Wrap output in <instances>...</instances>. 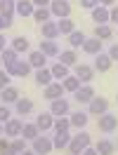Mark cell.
<instances>
[{
	"mask_svg": "<svg viewBox=\"0 0 118 155\" xmlns=\"http://www.w3.org/2000/svg\"><path fill=\"white\" fill-rule=\"evenodd\" d=\"M76 59H78V54H76L73 49H66V52L59 54V64H64V66H76Z\"/></svg>",
	"mask_w": 118,
	"mask_h": 155,
	"instance_id": "836d02e7",
	"label": "cell"
},
{
	"mask_svg": "<svg viewBox=\"0 0 118 155\" xmlns=\"http://www.w3.org/2000/svg\"><path fill=\"white\" fill-rule=\"evenodd\" d=\"M52 129H54V134H69V129H71V120H69V117H57Z\"/></svg>",
	"mask_w": 118,
	"mask_h": 155,
	"instance_id": "f546056e",
	"label": "cell"
},
{
	"mask_svg": "<svg viewBox=\"0 0 118 155\" xmlns=\"http://www.w3.org/2000/svg\"><path fill=\"white\" fill-rule=\"evenodd\" d=\"M0 33H2V21H0Z\"/></svg>",
	"mask_w": 118,
	"mask_h": 155,
	"instance_id": "f5cc1de1",
	"label": "cell"
},
{
	"mask_svg": "<svg viewBox=\"0 0 118 155\" xmlns=\"http://www.w3.org/2000/svg\"><path fill=\"white\" fill-rule=\"evenodd\" d=\"M73 75L78 78L80 82H85V85H90L92 80H95V68L88 66V64H76V73Z\"/></svg>",
	"mask_w": 118,
	"mask_h": 155,
	"instance_id": "9c48e42d",
	"label": "cell"
},
{
	"mask_svg": "<svg viewBox=\"0 0 118 155\" xmlns=\"http://www.w3.org/2000/svg\"><path fill=\"white\" fill-rule=\"evenodd\" d=\"M50 71H52V78H59V80H64V78L71 75V73H69V66H64V64H59V61L50 68Z\"/></svg>",
	"mask_w": 118,
	"mask_h": 155,
	"instance_id": "e575fe53",
	"label": "cell"
},
{
	"mask_svg": "<svg viewBox=\"0 0 118 155\" xmlns=\"http://www.w3.org/2000/svg\"><path fill=\"white\" fill-rule=\"evenodd\" d=\"M111 35H113V28H111L109 24H99V26H95V38H99L102 42L109 40Z\"/></svg>",
	"mask_w": 118,
	"mask_h": 155,
	"instance_id": "83f0119b",
	"label": "cell"
},
{
	"mask_svg": "<svg viewBox=\"0 0 118 155\" xmlns=\"http://www.w3.org/2000/svg\"><path fill=\"white\" fill-rule=\"evenodd\" d=\"M2 49H5V35L0 33V52H2Z\"/></svg>",
	"mask_w": 118,
	"mask_h": 155,
	"instance_id": "681fc988",
	"label": "cell"
},
{
	"mask_svg": "<svg viewBox=\"0 0 118 155\" xmlns=\"http://www.w3.org/2000/svg\"><path fill=\"white\" fill-rule=\"evenodd\" d=\"M90 141H92V139H90V134H85V132L80 129L78 134H73V136H71L69 153H71V155H80V153H83V150H85V148L90 146Z\"/></svg>",
	"mask_w": 118,
	"mask_h": 155,
	"instance_id": "6da1fadb",
	"label": "cell"
},
{
	"mask_svg": "<svg viewBox=\"0 0 118 155\" xmlns=\"http://www.w3.org/2000/svg\"><path fill=\"white\" fill-rule=\"evenodd\" d=\"M45 61H47V57H45L40 49H33V52H29V64L36 68V71H38V68H45Z\"/></svg>",
	"mask_w": 118,
	"mask_h": 155,
	"instance_id": "d6986e66",
	"label": "cell"
},
{
	"mask_svg": "<svg viewBox=\"0 0 118 155\" xmlns=\"http://www.w3.org/2000/svg\"><path fill=\"white\" fill-rule=\"evenodd\" d=\"M50 82H52V71L50 68H38L36 71V85L38 87H47Z\"/></svg>",
	"mask_w": 118,
	"mask_h": 155,
	"instance_id": "7402d4cb",
	"label": "cell"
},
{
	"mask_svg": "<svg viewBox=\"0 0 118 155\" xmlns=\"http://www.w3.org/2000/svg\"><path fill=\"white\" fill-rule=\"evenodd\" d=\"M7 148H10V141L0 136V153H2V150H7Z\"/></svg>",
	"mask_w": 118,
	"mask_h": 155,
	"instance_id": "f6af8a7d",
	"label": "cell"
},
{
	"mask_svg": "<svg viewBox=\"0 0 118 155\" xmlns=\"http://www.w3.org/2000/svg\"><path fill=\"white\" fill-rule=\"evenodd\" d=\"M40 33H43V38H45V40H57V38H59V26H57V21H45V24L40 26Z\"/></svg>",
	"mask_w": 118,
	"mask_h": 155,
	"instance_id": "7c38bea8",
	"label": "cell"
},
{
	"mask_svg": "<svg viewBox=\"0 0 118 155\" xmlns=\"http://www.w3.org/2000/svg\"><path fill=\"white\" fill-rule=\"evenodd\" d=\"M116 101H118V99H116Z\"/></svg>",
	"mask_w": 118,
	"mask_h": 155,
	"instance_id": "db71d44e",
	"label": "cell"
},
{
	"mask_svg": "<svg viewBox=\"0 0 118 155\" xmlns=\"http://www.w3.org/2000/svg\"><path fill=\"white\" fill-rule=\"evenodd\" d=\"M92 21L95 24H109V7H104V5H97L95 10H92Z\"/></svg>",
	"mask_w": 118,
	"mask_h": 155,
	"instance_id": "ffe728a7",
	"label": "cell"
},
{
	"mask_svg": "<svg viewBox=\"0 0 118 155\" xmlns=\"http://www.w3.org/2000/svg\"><path fill=\"white\" fill-rule=\"evenodd\" d=\"M10 73H7V71H5V68H0V92H2V89L5 87H10Z\"/></svg>",
	"mask_w": 118,
	"mask_h": 155,
	"instance_id": "f35d334b",
	"label": "cell"
},
{
	"mask_svg": "<svg viewBox=\"0 0 118 155\" xmlns=\"http://www.w3.org/2000/svg\"><path fill=\"white\" fill-rule=\"evenodd\" d=\"M26 143H29V141H26L24 136H17V139H12V141H10V148L19 155V153H24V150H26Z\"/></svg>",
	"mask_w": 118,
	"mask_h": 155,
	"instance_id": "8d00e7d4",
	"label": "cell"
},
{
	"mask_svg": "<svg viewBox=\"0 0 118 155\" xmlns=\"http://www.w3.org/2000/svg\"><path fill=\"white\" fill-rule=\"evenodd\" d=\"M40 52H43L45 57H59L57 40H40Z\"/></svg>",
	"mask_w": 118,
	"mask_h": 155,
	"instance_id": "ac0fdd59",
	"label": "cell"
},
{
	"mask_svg": "<svg viewBox=\"0 0 118 155\" xmlns=\"http://www.w3.org/2000/svg\"><path fill=\"white\" fill-rule=\"evenodd\" d=\"M50 113L54 117H64L69 115V101L66 99H57V101H52V106H50Z\"/></svg>",
	"mask_w": 118,
	"mask_h": 155,
	"instance_id": "4fadbf2b",
	"label": "cell"
},
{
	"mask_svg": "<svg viewBox=\"0 0 118 155\" xmlns=\"http://www.w3.org/2000/svg\"><path fill=\"white\" fill-rule=\"evenodd\" d=\"M85 40H88V38H85L83 31H73V33L69 35V45H71V49H76V47H83Z\"/></svg>",
	"mask_w": 118,
	"mask_h": 155,
	"instance_id": "d6a6232c",
	"label": "cell"
},
{
	"mask_svg": "<svg viewBox=\"0 0 118 155\" xmlns=\"http://www.w3.org/2000/svg\"><path fill=\"white\" fill-rule=\"evenodd\" d=\"M64 85L61 82H50L47 87H43V97L47 99V101H57V99H61L64 97Z\"/></svg>",
	"mask_w": 118,
	"mask_h": 155,
	"instance_id": "52a82bcc",
	"label": "cell"
},
{
	"mask_svg": "<svg viewBox=\"0 0 118 155\" xmlns=\"http://www.w3.org/2000/svg\"><path fill=\"white\" fill-rule=\"evenodd\" d=\"M57 26H59V35H71V33L76 31V24L71 19H59Z\"/></svg>",
	"mask_w": 118,
	"mask_h": 155,
	"instance_id": "1f68e13d",
	"label": "cell"
},
{
	"mask_svg": "<svg viewBox=\"0 0 118 155\" xmlns=\"http://www.w3.org/2000/svg\"><path fill=\"white\" fill-rule=\"evenodd\" d=\"M12 49H14V52H29L31 49V42H29V38H24V35H19V38H14L12 40Z\"/></svg>",
	"mask_w": 118,
	"mask_h": 155,
	"instance_id": "4dcf8cb0",
	"label": "cell"
},
{
	"mask_svg": "<svg viewBox=\"0 0 118 155\" xmlns=\"http://www.w3.org/2000/svg\"><path fill=\"white\" fill-rule=\"evenodd\" d=\"M52 143H54V148H69V143H71V134H54Z\"/></svg>",
	"mask_w": 118,
	"mask_h": 155,
	"instance_id": "74e56055",
	"label": "cell"
},
{
	"mask_svg": "<svg viewBox=\"0 0 118 155\" xmlns=\"http://www.w3.org/2000/svg\"><path fill=\"white\" fill-rule=\"evenodd\" d=\"M31 148H33L38 155H50V153H52V148H54V143H52V139H47V136L40 134L38 139L31 141Z\"/></svg>",
	"mask_w": 118,
	"mask_h": 155,
	"instance_id": "7a4b0ae2",
	"label": "cell"
},
{
	"mask_svg": "<svg viewBox=\"0 0 118 155\" xmlns=\"http://www.w3.org/2000/svg\"><path fill=\"white\" fill-rule=\"evenodd\" d=\"M50 10H52V14L59 17V19H69L71 2H69V0H52V2H50Z\"/></svg>",
	"mask_w": 118,
	"mask_h": 155,
	"instance_id": "5b68a950",
	"label": "cell"
},
{
	"mask_svg": "<svg viewBox=\"0 0 118 155\" xmlns=\"http://www.w3.org/2000/svg\"><path fill=\"white\" fill-rule=\"evenodd\" d=\"M97 153L99 155H113L116 153V143L113 141H109V139H102V141H97Z\"/></svg>",
	"mask_w": 118,
	"mask_h": 155,
	"instance_id": "484cf974",
	"label": "cell"
},
{
	"mask_svg": "<svg viewBox=\"0 0 118 155\" xmlns=\"http://www.w3.org/2000/svg\"><path fill=\"white\" fill-rule=\"evenodd\" d=\"M109 57H111V61H118V45H111V49H109Z\"/></svg>",
	"mask_w": 118,
	"mask_h": 155,
	"instance_id": "7bdbcfd3",
	"label": "cell"
},
{
	"mask_svg": "<svg viewBox=\"0 0 118 155\" xmlns=\"http://www.w3.org/2000/svg\"><path fill=\"white\" fill-rule=\"evenodd\" d=\"M61 85H64V89H66V92H71V94H73V92L80 87V80H78L76 75H69V78H64V80H61Z\"/></svg>",
	"mask_w": 118,
	"mask_h": 155,
	"instance_id": "d590c367",
	"label": "cell"
},
{
	"mask_svg": "<svg viewBox=\"0 0 118 155\" xmlns=\"http://www.w3.org/2000/svg\"><path fill=\"white\" fill-rule=\"evenodd\" d=\"M111 57H109V52H99L97 57H95V64H92V68L95 71H99V73H106L109 68H111Z\"/></svg>",
	"mask_w": 118,
	"mask_h": 155,
	"instance_id": "30bf717a",
	"label": "cell"
},
{
	"mask_svg": "<svg viewBox=\"0 0 118 155\" xmlns=\"http://www.w3.org/2000/svg\"><path fill=\"white\" fill-rule=\"evenodd\" d=\"M80 155H99V153H97V148H92V146H88V148H85V150H83Z\"/></svg>",
	"mask_w": 118,
	"mask_h": 155,
	"instance_id": "bcb514c9",
	"label": "cell"
},
{
	"mask_svg": "<svg viewBox=\"0 0 118 155\" xmlns=\"http://www.w3.org/2000/svg\"><path fill=\"white\" fill-rule=\"evenodd\" d=\"M71 127H76V129H85V125H88V120H90V115L88 113H71Z\"/></svg>",
	"mask_w": 118,
	"mask_h": 155,
	"instance_id": "d4e9b609",
	"label": "cell"
},
{
	"mask_svg": "<svg viewBox=\"0 0 118 155\" xmlns=\"http://www.w3.org/2000/svg\"><path fill=\"white\" fill-rule=\"evenodd\" d=\"M21 129H24V122H21V120H17V117H12V120H7V122H5V136H10V139L21 136Z\"/></svg>",
	"mask_w": 118,
	"mask_h": 155,
	"instance_id": "8fae6325",
	"label": "cell"
},
{
	"mask_svg": "<svg viewBox=\"0 0 118 155\" xmlns=\"http://www.w3.org/2000/svg\"><path fill=\"white\" fill-rule=\"evenodd\" d=\"M113 2H116V0H99V5H104V7H111Z\"/></svg>",
	"mask_w": 118,
	"mask_h": 155,
	"instance_id": "7dc6e473",
	"label": "cell"
},
{
	"mask_svg": "<svg viewBox=\"0 0 118 155\" xmlns=\"http://www.w3.org/2000/svg\"><path fill=\"white\" fill-rule=\"evenodd\" d=\"M109 21H113V24H118V5H116V7H111V10H109Z\"/></svg>",
	"mask_w": 118,
	"mask_h": 155,
	"instance_id": "b9f144b4",
	"label": "cell"
},
{
	"mask_svg": "<svg viewBox=\"0 0 118 155\" xmlns=\"http://www.w3.org/2000/svg\"><path fill=\"white\" fill-rule=\"evenodd\" d=\"M104 113H109V101L104 97H95L92 101L88 104V115H104Z\"/></svg>",
	"mask_w": 118,
	"mask_h": 155,
	"instance_id": "3957f363",
	"label": "cell"
},
{
	"mask_svg": "<svg viewBox=\"0 0 118 155\" xmlns=\"http://www.w3.org/2000/svg\"><path fill=\"white\" fill-rule=\"evenodd\" d=\"M7 120H12V110H10L7 106H5V104H2V106H0V122L5 125Z\"/></svg>",
	"mask_w": 118,
	"mask_h": 155,
	"instance_id": "ab89813d",
	"label": "cell"
},
{
	"mask_svg": "<svg viewBox=\"0 0 118 155\" xmlns=\"http://www.w3.org/2000/svg\"><path fill=\"white\" fill-rule=\"evenodd\" d=\"M99 5V0H80V7H85V10H95Z\"/></svg>",
	"mask_w": 118,
	"mask_h": 155,
	"instance_id": "60d3db41",
	"label": "cell"
},
{
	"mask_svg": "<svg viewBox=\"0 0 118 155\" xmlns=\"http://www.w3.org/2000/svg\"><path fill=\"white\" fill-rule=\"evenodd\" d=\"M33 19H36L40 26H43L45 21L52 19V10H50V7H36V12H33Z\"/></svg>",
	"mask_w": 118,
	"mask_h": 155,
	"instance_id": "f1b7e54d",
	"label": "cell"
},
{
	"mask_svg": "<svg viewBox=\"0 0 118 155\" xmlns=\"http://www.w3.org/2000/svg\"><path fill=\"white\" fill-rule=\"evenodd\" d=\"M14 110H17V115H29V113H33V101L31 99H19L14 104Z\"/></svg>",
	"mask_w": 118,
	"mask_h": 155,
	"instance_id": "4316f807",
	"label": "cell"
},
{
	"mask_svg": "<svg viewBox=\"0 0 118 155\" xmlns=\"http://www.w3.org/2000/svg\"><path fill=\"white\" fill-rule=\"evenodd\" d=\"M95 97H97V94H95V87H92V85H80V87L73 92V99H76L78 104H90Z\"/></svg>",
	"mask_w": 118,
	"mask_h": 155,
	"instance_id": "ba28073f",
	"label": "cell"
},
{
	"mask_svg": "<svg viewBox=\"0 0 118 155\" xmlns=\"http://www.w3.org/2000/svg\"><path fill=\"white\" fill-rule=\"evenodd\" d=\"M36 12V5L31 0H17V14L19 17H33Z\"/></svg>",
	"mask_w": 118,
	"mask_h": 155,
	"instance_id": "44dd1931",
	"label": "cell"
},
{
	"mask_svg": "<svg viewBox=\"0 0 118 155\" xmlns=\"http://www.w3.org/2000/svg\"><path fill=\"white\" fill-rule=\"evenodd\" d=\"M31 2H33L36 7H47V5L52 2V0H31Z\"/></svg>",
	"mask_w": 118,
	"mask_h": 155,
	"instance_id": "ee69618b",
	"label": "cell"
},
{
	"mask_svg": "<svg viewBox=\"0 0 118 155\" xmlns=\"http://www.w3.org/2000/svg\"><path fill=\"white\" fill-rule=\"evenodd\" d=\"M5 134V125H2V122H0V136Z\"/></svg>",
	"mask_w": 118,
	"mask_h": 155,
	"instance_id": "816d5d0a",
	"label": "cell"
},
{
	"mask_svg": "<svg viewBox=\"0 0 118 155\" xmlns=\"http://www.w3.org/2000/svg\"><path fill=\"white\" fill-rule=\"evenodd\" d=\"M0 61L5 64V68H10V66H14L17 61H19V52H14L12 47H5L2 52H0Z\"/></svg>",
	"mask_w": 118,
	"mask_h": 155,
	"instance_id": "9a60e30c",
	"label": "cell"
},
{
	"mask_svg": "<svg viewBox=\"0 0 118 155\" xmlns=\"http://www.w3.org/2000/svg\"><path fill=\"white\" fill-rule=\"evenodd\" d=\"M36 125H38L40 134H43L45 129H52V127H54V115H52V113H40V115H36Z\"/></svg>",
	"mask_w": 118,
	"mask_h": 155,
	"instance_id": "5bb4252c",
	"label": "cell"
},
{
	"mask_svg": "<svg viewBox=\"0 0 118 155\" xmlns=\"http://www.w3.org/2000/svg\"><path fill=\"white\" fill-rule=\"evenodd\" d=\"M0 155H17V153H14L12 148H7V150H2V153H0Z\"/></svg>",
	"mask_w": 118,
	"mask_h": 155,
	"instance_id": "f907efd6",
	"label": "cell"
},
{
	"mask_svg": "<svg viewBox=\"0 0 118 155\" xmlns=\"http://www.w3.org/2000/svg\"><path fill=\"white\" fill-rule=\"evenodd\" d=\"M5 71L10 73V78H26V75L31 73V71H33V66L29 64V59H26V61H24V59H19V61H17L14 66L5 68Z\"/></svg>",
	"mask_w": 118,
	"mask_h": 155,
	"instance_id": "277c9868",
	"label": "cell"
},
{
	"mask_svg": "<svg viewBox=\"0 0 118 155\" xmlns=\"http://www.w3.org/2000/svg\"><path fill=\"white\" fill-rule=\"evenodd\" d=\"M17 14V0H0V17H14Z\"/></svg>",
	"mask_w": 118,
	"mask_h": 155,
	"instance_id": "cb8c5ba5",
	"label": "cell"
},
{
	"mask_svg": "<svg viewBox=\"0 0 118 155\" xmlns=\"http://www.w3.org/2000/svg\"><path fill=\"white\" fill-rule=\"evenodd\" d=\"M19 155H38V153H36L33 148H26V150H24V153H19Z\"/></svg>",
	"mask_w": 118,
	"mask_h": 155,
	"instance_id": "c3c4849f",
	"label": "cell"
},
{
	"mask_svg": "<svg viewBox=\"0 0 118 155\" xmlns=\"http://www.w3.org/2000/svg\"><path fill=\"white\" fill-rule=\"evenodd\" d=\"M21 136H24L26 141H33V139H38V136H40V129H38V125H36V122H24Z\"/></svg>",
	"mask_w": 118,
	"mask_h": 155,
	"instance_id": "603a6c76",
	"label": "cell"
},
{
	"mask_svg": "<svg viewBox=\"0 0 118 155\" xmlns=\"http://www.w3.org/2000/svg\"><path fill=\"white\" fill-rule=\"evenodd\" d=\"M97 125L104 134H111V132H116V127H118V117L111 115V113H104V115L97 117Z\"/></svg>",
	"mask_w": 118,
	"mask_h": 155,
	"instance_id": "8992f818",
	"label": "cell"
},
{
	"mask_svg": "<svg viewBox=\"0 0 118 155\" xmlns=\"http://www.w3.org/2000/svg\"><path fill=\"white\" fill-rule=\"evenodd\" d=\"M0 99H2V104L7 106V104H17V101H19L21 97H19V89L10 85V87H5L2 92H0Z\"/></svg>",
	"mask_w": 118,
	"mask_h": 155,
	"instance_id": "2e32d148",
	"label": "cell"
},
{
	"mask_svg": "<svg viewBox=\"0 0 118 155\" xmlns=\"http://www.w3.org/2000/svg\"><path fill=\"white\" fill-rule=\"evenodd\" d=\"M83 52L85 54H92V57H97L99 52H102V40L99 38H88L83 42Z\"/></svg>",
	"mask_w": 118,
	"mask_h": 155,
	"instance_id": "e0dca14e",
	"label": "cell"
}]
</instances>
